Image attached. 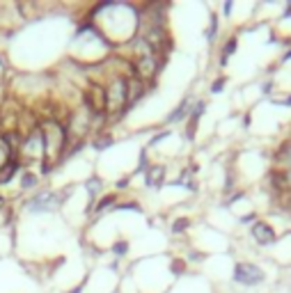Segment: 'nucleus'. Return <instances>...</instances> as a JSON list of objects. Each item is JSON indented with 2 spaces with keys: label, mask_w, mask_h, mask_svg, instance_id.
I'll return each mask as SVG.
<instances>
[{
  "label": "nucleus",
  "mask_w": 291,
  "mask_h": 293,
  "mask_svg": "<svg viewBox=\"0 0 291 293\" xmlns=\"http://www.w3.org/2000/svg\"><path fill=\"white\" fill-rule=\"evenodd\" d=\"M282 60H291V51H289V53H285V58H282Z\"/></svg>",
  "instance_id": "14"
},
{
  "label": "nucleus",
  "mask_w": 291,
  "mask_h": 293,
  "mask_svg": "<svg viewBox=\"0 0 291 293\" xmlns=\"http://www.w3.org/2000/svg\"><path fill=\"white\" fill-rule=\"evenodd\" d=\"M234 280L238 282V284H243V287H257V284H261L264 282V270L259 266H255V264H236V268H234Z\"/></svg>",
  "instance_id": "3"
},
{
  "label": "nucleus",
  "mask_w": 291,
  "mask_h": 293,
  "mask_svg": "<svg viewBox=\"0 0 291 293\" xmlns=\"http://www.w3.org/2000/svg\"><path fill=\"white\" fill-rule=\"evenodd\" d=\"M62 200H65V197L60 193H55V190H39L34 197L28 200L26 208L30 213H53V211L60 208Z\"/></svg>",
  "instance_id": "2"
},
{
  "label": "nucleus",
  "mask_w": 291,
  "mask_h": 293,
  "mask_svg": "<svg viewBox=\"0 0 291 293\" xmlns=\"http://www.w3.org/2000/svg\"><path fill=\"white\" fill-rule=\"evenodd\" d=\"M39 131L41 140H44V167H41V174H51L66 158V149H69L66 126L58 119H41Z\"/></svg>",
  "instance_id": "1"
},
{
  "label": "nucleus",
  "mask_w": 291,
  "mask_h": 293,
  "mask_svg": "<svg viewBox=\"0 0 291 293\" xmlns=\"http://www.w3.org/2000/svg\"><path fill=\"white\" fill-rule=\"evenodd\" d=\"M252 236H255V240L261 243V245H271V243L278 240V236H275V232H273V227L266 225V222H255V227H252Z\"/></svg>",
  "instance_id": "5"
},
{
  "label": "nucleus",
  "mask_w": 291,
  "mask_h": 293,
  "mask_svg": "<svg viewBox=\"0 0 291 293\" xmlns=\"http://www.w3.org/2000/svg\"><path fill=\"white\" fill-rule=\"evenodd\" d=\"M165 176H167V167L165 165H149L145 170V188H161L165 183Z\"/></svg>",
  "instance_id": "4"
},
{
  "label": "nucleus",
  "mask_w": 291,
  "mask_h": 293,
  "mask_svg": "<svg viewBox=\"0 0 291 293\" xmlns=\"http://www.w3.org/2000/svg\"><path fill=\"white\" fill-rule=\"evenodd\" d=\"M278 103H285V106H291V96H289L287 101H278Z\"/></svg>",
  "instance_id": "13"
},
{
  "label": "nucleus",
  "mask_w": 291,
  "mask_h": 293,
  "mask_svg": "<svg viewBox=\"0 0 291 293\" xmlns=\"http://www.w3.org/2000/svg\"><path fill=\"white\" fill-rule=\"evenodd\" d=\"M188 227H191V220L188 218H179V220H174L172 222V234H184V232H188Z\"/></svg>",
  "instance_id": "8"
},
{
  "label": "nucleus",
  "mask_w": 291,
  "mask_h": 293,
  "mask_svg": "<svg viewBox=\"0 0 291 293\" xmlns=\"http://www.w3.org/2000/svg\"><path fill=\"white\" fill-rule=\"evenodd\" d=\"M216 32H218V19L213 16V19H211V28H209V32H206V37H209V41H213V37H216Z\"/></svg>",
  "instance_id": "9"
},
{
  "label": "nucleus",
  "mask_w": 291,
  "mask_h": 293,
  "mask_svg": "<svg viewBox=\"0 0 291 293\" xmlns=\"http://www.w3.org/2000/svg\"><path fill=\"white\" fill-rule=\"evenodd\" d=\"M191 115V99H186V101H181L179 103V108L174 110L170 117H167V124H172V121H181V119H186Z\"/></svg>",
  "instance_id": "6"
},
{
  "label": "nucleus",
  "mask_w": 291,
  "mask_h": 293,
  "mask_svg": "<svg viewBox=\"0 0 291 293\" xmlns=\"http://www.w3.org/2000/svg\"><path fill=\"white\" fill-rule=\"evenodd\" d=\"M289 206H291V204H289Z\"/></svg>",
  "instance_id": "15"
},
{
  "label": "nucleus",
  "mask_w": 291,
  "mask_h": 293,
  "mask_svg": "<svg viewBox=\"0 0 291 293\" xmlns=\"http://www.w3.org/2000/svg\"><path fill=\"white\" fill-rule=\"evenodd\" d=\"M278 163H285L287 170H291V142L282 145V149L278 151Z\"/></svg>",
  "instance_id": "7"
},
{
  "label": "nucleus",
  "mask_w": 291,
  "mask_h": 293,
  "mask_svg": "<svg viewBox=\"0 0 291 293\" xmlns=\"http://www.w3.org/2000/svg\"><path fill=\"white\" fill-rule=\"evenodd\" d=\"M223 87H225V78H218V80H216V83L211 85V92H213V94H218L220 89H223Z\"/></svg>",
  "instance_id": "10"
},
{
  "label": "nucleus",
  "mask_w": 291,
  "mask_h": 293,
  "mask_svg": "<svg viewBox=\"0 0 291 293\" xmlns=\"http://www.w3.org/2000/svg\"><path fill=\"white\" fill-rule=\"evenodd\" d=\"M257 218V215L255 213H250V215H245V218H241V222H245V225H248V222H252V220Z\"/></svg>",
  "instance_id": "12"
},
{
  "label": "nucleus",
  "mask_w": 291,
  "mask_h": 293,
  "mask_svg": "<svg viewBox=\"0 0 291 293\" xmlns=\"http://www.w3.org/2000/svg\"><path fill=\"white\" fill-rule=\"evenodd\" d=\"M285 181H287V190L291 188V170H287L285 172Z\"/></svg>",
  "instance_id": "11"
}]
</instances>
